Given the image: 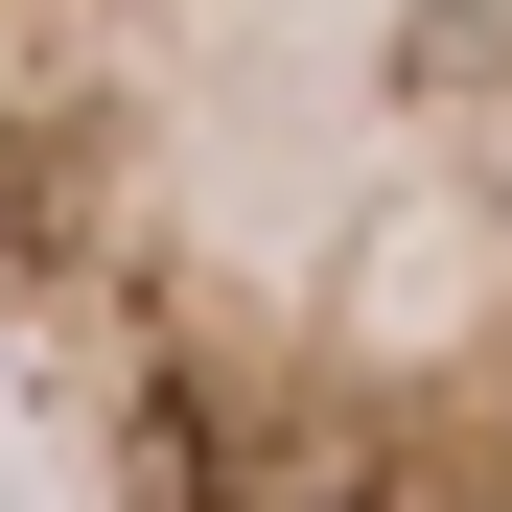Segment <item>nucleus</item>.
I'll return each instance as SVG.
<instances>
[{
    "label": "nucleus",
    "mask_w": 512,
    "mask_h": 512,
    "mask_svg": "<svg viewBox=\"0 0 512 512\" xmlns=\"http://www.w3.org/2000/svg\"><path fill=\"white\" fill-rule=\"evenodd\" d=\"M0 396L70 512H512V0H0Z\"/></svg>",
    "instance_id": "obj_1"
}]
</instances>
